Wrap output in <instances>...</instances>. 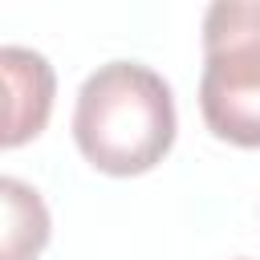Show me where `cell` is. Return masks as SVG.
Listing matches in <instances>:
<instances>
[{
  "instance_id": "1",
  "label": "cell",
  "mask_w": 260,
  "mask_h": 260,
  "mask_svg": "<svg viewBox=\"0 0 260 260\" xmlns=\"http://www.w3.org/2000/svg\"><path fill=\"white\" fill-rule=\"evenodd\" d=\"M175 126L171 85L142 61H106L77 89L73 138L85 162L106 175H142L162 162Z\"/></svg>"
},
{
  "instance_id": "2",
  "label": "cell",
  "mask_w": 260,
  "mask_h": 260,
  "mask_svg": "<svg viewBox=\"0 0 260 260\" xmlns=\"http://www.w3.org/2000/svg\"><path fill=\"white\" fill-rule=\"evenodd\" d=\"M199 110L215 138L260 146V0H219L203 12Z\"/></svg>"
},
{
  "instance_id": "3",
  "label": "cell",
  "mask_w": 260,
  "mask_h": 260,
  "mask_svg": "<svg viewBox=\"0 0 260 260\" xmlns=\"http://www.w3.org/2000/svg\"><path fill=\"white\" fill-rule=\"evenodd\" d=\"M0 73H4V89H8V106H4V146H20L28 138H37L49 122L53 110V65L24 45H4L0 49Z\"/></svg>"
},
{
  "instance_id": "4",
  "label": "cell",
  "mask_w": 260,
  "mask_h": 260,
  "mask_svg": "<svg viewBox=\"0 0 260 260\" xmlns=\"http://www.w3.org/2000/svg\"><path fill=\"white\" fill-rule=\"evenodd\" d=\"M0 203H4V260H37L41 248L49 244V211H45V199L4 175L0 179Z\"/></svg>"
}]
</instances>
